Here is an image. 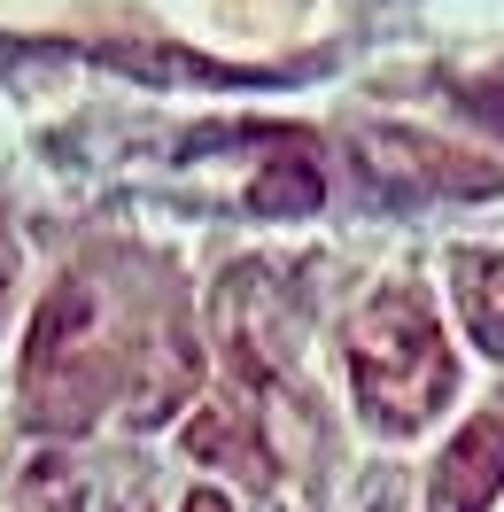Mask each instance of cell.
<instances>
[{"mask_svg": "<svg viewBox=\"0 0 504 512\" xmlns=\"http://www.w3.org/2000/svg\"><path fill=\"white\" fill-rule=\"evenodd\" d=\"M125 512H140V505H125Z\"/></svg>", "mask_w": 504, "mask_h": 512, "instance_id": "cell-14", "label": "cell"}, {"mask_svg": "<svg viewBox=\"0 0 504 512\" xmlns=\"http://www.w3.org/2000/svg\"><path fill=\"white\" fill-rule=\"evenodd\" d=\"M210 334H218V357L241 373L249 388L280 381L287 357H295V303L287 288L264 272V264H233L210 295Z\"/></svg>", "mask_w": 504, "mask_h": 512, "instance_id": "cell-2", "label": "cell"}, {"mask_svg": "<svg viewBox=\"0 0 504 512\" xmlns=\"http://www.w3.org/2000/svg\"><path fill=\"white\" fill-rule=\"evenodd\" d=\"M450 295L458 319L489 357H504V249H458L450 256Z\"/></svg>", "mask_w": 504, "mask_h": 512, "instance_id": "cell-6", "label": "cell"}, {"mask_svg": "<svg viewBox=\"0 0 504 512\" xmlns=\"http://www.w3.org/2000/svg\"><path fill=\"white\" fill-rule=\"evenodd\" d=\"M8 280H16V256H8V241H0V311H8Z\"/></svg>", "mask_w": 504, "mask_h": 512, "instance_id": "cell-13", "label": "cell"}, {"mask_svg": "<svg viewBox=\"0 0 504 512\" xmlns=\"http://www.w3.org/2000/svg\"><path fill=\"white\" fill-rule=\"evenodd\" d=\"M109 404V357L94 350H63L47 365H24V412L55 435H78L86 419Z\"/></svg>", "mask_w": 504, "mask_h": 512, "instance_id": "cell-5", "label": "cell"}, {"mask_svg": "<svg viewBox=\"0 0 504 512\" xmlns=\"http://www.w3.org/2000/svg\"><path fill=\"white\" fill-rule=\"evenodd\" d=\"M187 450L202 458V466H218V474H241V481H272V458H264V443H256V427L233 404H202L187 427Z\"/></svg>", "mask_w": 504, "mask_h": 512, "instance_id": "cell-7", "label": "cell"}, {"mask_svg": "<svg viewBox=\"0 0 504 512\" xmlns=\"http://www.w3.org/2000/svg\"><path fill=\"white\" fill-rule=\"evenodd\" d=\"M504 489V419H473L450 435L427 481V512H489Z\"/></svg>", "mask_w": 504, "mask_h": 512, "instance_id": "cell-4", "label": "cell"}, {"mask_svg": "<svg viewBox=\"0 0 504 512\" xmlns=\"http://www.w3.org/2000/svg\"><path fill=\"white\" fill-rule=\"evenodd\" d=\"M349 156L365 163V179H380L388 194H458V202H489V194H504L497 163L466 156V148H442V140H427V132H396V125L357 132Z\"/></svg>", "mask_w": 504, "mask_h": 512, "instance_id": "cell-3", "label": "cell"}, {"mask_svg": "<svg viewBox=\"0 0 504 512\" xmlns=\"http://www.w3.org/2000/svg\"><path fill=\"white\" fill-rule=\"evenodd\" d=\"M473 109H489V125H504V86H473Z\"/></svg>", "mask_w": 504, "mask_h": 512, "instance_id": "cell-11", "label": "cell"}, {"mask_svg": "<svg viewBox=\"0 0 504 512\" xmlns=\"http://www.w3.org/2000/svg\"><path fill=\"white\" fill-rule=\"evenodd\" d=\"M94 334V288L86 280H63V288L39 303V319H32V350H24V365H47V357H63L78 350Z\"/></svg>", "mask_w": 504, "mask_h": 512, "instance_id": "cell-9", "label": "cell"}, {"mask_svg": "<svg viewBox=\"0 0 504 512\" xmlns=\"http://www.w3.org/2000/svg\"><path fill=\"white\" fill-rule=\"evenodd\" d=\"M349 388L380 435H411L458 396V357L411 288H380L349 319Z\"/></svg>", "mask_w": 504, "mask_h": 512, "instance_id": "cell-1", "label": "cell"}, {"mask_svg": "<svg viewBox=\"0 0 504 512\" xmlns=\"http://www.w3.org/2000/svg\"><path fill=\"white\" fill-rule=\"evenodd\" d=\"M318 202H326V179H318V163L303 148H280L249 187V210H264V218H311Z\"/></svg>", "mask_w": 504, "mask_h": 512, "instance_id": "cell-8", "label": "cell"}, {"mask_svg": "<svg viewBox=\"0 0 504 512\" xmlns=\"http://www.w3.org/2000/svg\"><path fill=\"white\" fill-rule=\"evenodd\" d=\"M187 512H233V505H225L218 489H194V497H187Z\"/></svg>", "mask_w": 504, "mask_h": 512, "instance_id": "cell-12", "label": "cell"}, {"mask_svg": "<svg viewBox=\"0 0 504 512\" xmlns=\"http://www.w3.org/2000/svg\"><path fill=\"white\" fill-rule=\"evenodd\" d=\"M16 512H86V481L70 458H32L24 474H16Z\"/></svg>", "mask_w": 504, "mask_h": 512, "instance_id": "cell-10", "label": "cell"}]
</instances>
